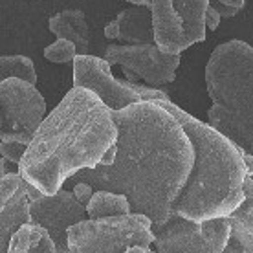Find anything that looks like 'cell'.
Instances as JSON below:
<instances>
[{
	"label": "cell",
	"mask_w": 253,
	"mask_h": 253,
	"mask_svg": "<svg viewBox=\"0 0 253 253\" xmlns=\"http://www.w3.org/2000/svg\"><path fill=\"white\" fill-rule=\"evenodd\" d=\"M105 37L128 44H156L151 9L145 6L123 9L112 22L105 26Z\"/></svg>",
	"instance_id": "11"
},
{
	"label": "cell",
	"mask_w": 253,
	"mask_h": 253,
	"mask_svg": "<svg viewBox=\"0 0 253 253\" xmlns=\"http://www.w3.org/2000/svg\"><path fill=\"white\" fill-rule=\"evenodd\" d=\"M0 158H2V154H0Z\"/></svg>",
	"instance_id": "30"
},
{
	"label": "cell",
	"mask_w": 253,
	"mask_h": 253,
	"mask_svg": "<svg viewBox=\"0 0 253 253\" xmlns=\"http://www.w3.org/2000/svg\"><path fill=\"white\" fill-rule=\"evenodd\" d=\"M48 28L57 39L72 41L77 48V55H88L90 28L81 9H64L55 13L48 20Z\"/></svg>",
	"instance_id": "12"
},
{
	"label": "cell",
	"mask_w": 253,
	"mask_h": 253,
	"mask_svg": "<svg viewBox=\"0 0 253 253\" xmlns=\"http://www.w3.org/2000/svg\"><path fill=\"white\" fill-rule=\"evenodd\" d=\"M13 172H19V164H13L11 160L0 158V178L6 174H13Z\"/></svg>",
	"instance_id": "24"
},
{
	"label": "cell",
	"mask_w": 253,
	"mask_h": 253,
	"mask_svg": "<svg viewBox=\"0 0 253 253\" xmlns=\"http://www.w3.org/2000/svg\"><path fill=\"white\" fill-rule=\"evenodd\" d=\"M222 253H242V246H241V242L237 241L235 237H231L228 242V246H226V250Z\"/></svg>",
	"instance_id": "25"
},
{
	"label": "cell",
	"mask_w": 253,
	"mask_h": 253,
	"mask_svg": "<svg viewBox=\"0 0 253 253\" xmlns=\"http://www.w3.org/2000/svg\"><path fill=\"white\" fill-rule=\"evenodd\" d=\"M7 79H22L35 84L37 72L32 59L26 55H0V83Z\"/></svg>",
	"instance_id": "16"
},
{
	"label": "cell",
	"mask_w": 253,
	"mask_h": 253,
	"mask_svg": "<svg viewBox=\"0 0 253 253\" xmlns=\"http://www.w3.org/2000/svg\"><path fill=\"white\" fill-rule=\"evenodd\" d=\"M22 184H24V178L20 176V172H13L0 178V211L15 198Z\"/></svg>",
	"instance_id": "18"
},
{
	"label": "cell",
	"mask_w": 253,
	"mask_h": 253,
	"mask_svg": "<svg viewBox=\"0 0 253 253\" xmlns=\"http://www.w3.org/2000/svg\"><path fill=\"white\" fill-rule=\"evenodd\" d=\"M105 61L110 66L120 64L126 81H145L147 86L162 88L176 79L180 55L165 53L156 44H108Z\"/></svg>",
	"instance_id": "8"
},
{
	"label": "cell",
	"mask_w": 253,
	"mask_h": 253,
	"mask_svg": "<svg viewBox=\"0 0 253 253\" xmlns=\"http://www.w3.org/2000/svg\"><path fill=\"white\" fill-rule=\"evenodd\" d=\"M74 86L94 92L112 112L141 103V95L132 88L130 81L116 79L110 64L103 57L77 55L74 59Z\"/></svg>",
	"instance_id": "9"
},
{
	"label": "cell",
	"mask_w": 253,
	"mask_h": 253,
	"mask_svg": "<svg viewBox=\"0 0 253 253\" xmlns=\"http://www.w3.org/2000/svg\"><path fill=\"white\" fill-rule=\"evenodd\" d=\"M72 193H74V196H76L83 206H86V204L90 202V198L94 196L95 189L90 184H86V182H77V184H74V187H72Z\"/></svg>",
	"instance_id": "21"
},
{
	"label": "cell",
	"mask_w": 253,
	"mask_h": 253,
	"mask_svg": "<svg viewBox=\"0 0 253 253\" xmlns=\"http://www.w3.org/2000/svg\"><path fill=\"white\" fill-rule=\"evenodd\" d=\"M118 125V151L110 165L83 169L70 178L95 191L125 195L132 213L152 226L164 224L187 184L195 152L189 136L158 101H141L112 112Z\"/></svg>",
	"instance_id": "1"
},
{
	"label": "cell",
	"mask_w": 253,
	"mask_h": 253,
	"mask_svg": "<svg viewBox=\"0 0 253 253\" xmlns=\"http://www.w3.org/2000/svg\"><path fill=\"white\" fill-rule=\"evenodd\" d=\"M209 4L215 7L216 11L220 13L222 19H233V17H237V13H239V9H235V7H229V6H224V4L216 2V0H209Z\"/></svg>",
	"instance_id": "23"
},
{
	"label": "cell",
	"mask_w": 253,
	"mask_h": 253,
	"mask_svg": "<svg viewBox=\"0 0 253 253\" xmlns=\"http://www.w3.org/2000/svg\"><path fill=\"white\" fill-rule=\"evenodd\" d=\"M116 151L112 110L94 92L74 86L41 123L19 172L42 195H55L83 169L110 165Z\"/></svg>",
	"instance_id": "2"
},
{
	"label": "cell",
	"mask_w": 253,
	"mask_h": 253,
	"mask_svg": "<svg viewBox=\"0 0 253 253\" xmlns=\"http://www.w3.org/2000/svg\"><path fill=\"white\" fill-rule=\"evenodd\" d=\"M86 218V206L66 189H59L55 195H42L30 204V222L50 233L57 253H68V229Z\"/></svg>",
	"instance_id": "10"
},
{
	"label": "cell",
	"mask_w": 253,
	"mask_h": 253,
	"mask_svg": "<svg viewBox=\"0 0 253 253\" xmlns=\"http://www.w3.org/2000/svg\"><path fill=\"white\" fill-rule=\"evenodd\" d=\"M88 218H108V216H121L132 213L130 202L125 195L112 193V191H95L94 196L86 204Z\"/></svg>",
	"instance_id": "14"
},
{
	"label": "cell",
	"mask_w": 253,
	"mask_h": 253,
	"mask_svg": "<svg viewBox=\"0 0 253 253\" xmlns=\"http://www.w3.org/2000/svg\"><path fill=\"white\" fill-rule=\"evenodd\" d=\"M156 253H222L231 239L228 218L195 222L171 213V216L152 226Z\"/></svg>",
	"instance_id": "7"
},
{
	"label": "cell",
	"mask_w": 253,
	"mask_h": 253,
	"mask_svg": "<svg viewBox=\"0 0 253 253\" xmlns=\"http://www.w3.org/2000/svg\"><path fill=\"white\" fill-rule=\"evenodd\" d=\"M216 2H220L224 6H229V7H235V9H239L241 11L244 4H246V0H216Z\"/></svg>",
	"instance_id": "27"
},
{
	"label": "cell",
	"mask_w": 253,
	"mask_h": 253,
	"mask_svg": "<svg viewBox=\"0 0 253 253\" xmlns=\"http://www.w3.org/2000/svg\"><path fill=\"white\" fill-rule=\"evenodd\" d=\"M154 242L152 220L128 213L108 218H86L68 229V253H125Z\"/></svg>",
	"instance_id": "5"
},
{
	"label": "cell",
	"mask_w": 253,
	"mask_h": 253,
	"mask_svg": "<svg viewBox=\"0 0 253 253\" xmlns=\"http://www.w3.org/2000/svg\"><path fill=\"white\" fill-rule=\"evenodd\" d=\"M7 253H57V246L44 228L28 222L13 233Z\"/></svg>",
	"instance_id": "13"
},
{
	"label": "cell",
	"mask_w": 253,
	"mask_h": 253,
	"mask_svg": "<svg viewBox=\"0 0 253 253\" xmlns=\"http://www.w3.org/2000/svg\"><path fill=\"white\" fill-rule=\"evenodd\" d=\"M231 237L235 239H253V180L244 178V200L229 216Z\"/></svg>",
	"instance_id": "15"
},
{
	"label": "cell",
	"mask_w": 253,
	"mask_h": 253,
	"mask_svg": "<svg viewBox=\"0 0 253 253\" xmlns=\"http://www.w3.org/2000/svg\"><path fill=\"white\" fill-rule=\"evenodd\" d=\"M152 13L154 42L165 53L180 55L206 41V11L209 0H126Z\"/></svg>",
	"instance_id": "6"
},
{
	"label": "cell",
	"mask_w": 253,
	"mask_h": 253,
	"mask_svg": "<svg viewBox=\"0 0 253 253\" xmlns=\"http://www.w3.org/2000/svg\"><path fill=\"white\" fill-rule=\"evenodd\" d=\"M44 57L48 59L50 63H55V64L74 63V59L77 57V48L72 41L57 39L53 44L44 48Z\"/></svg>",
	"instance_id": "17"
},
{
	"label": "cell",
	"mask_w": 253,
	"mask_h": 253,
	"mask_svg": "<svg viewBox=\"0 0 253 253\" xmlns=\"http://www.w3.org/2000/svg\"><path fill=\"white\" fill-rule=\"evenodd\" d=\"M125 253H156V252H151V250H149V248L136 246V248H130V250H126Z\"/></svg>",
	"instance_id": "29"
},
{
	"label": "cell",
	"mask_w": 253,
	"mask_h": 253,
	"mask_svg": "<svg viewBox=\"0 0 253 253\" xmlns=\"http://www.w3.org/2000/svg\"><path fill=\"white\" fill-rule=\"evenodd\" d=\"M241 242L242 253H253V239H237Z\"/></svg>",
	"instance_id": "28"
},
{
	"label": "cell",
	"mask_w": 253,
	"mask_h": 253,
	"mask_svg": "<svg viewBox=\"0 0 253 253\" xmlns=\"http://www.w3.org/2000/svg\"><path fill=\"white\" fill-rule=\"evenodd\" d=\"M28 145L19 143V141H0V154L2 158L11 160L13 164H20L26 154Z\"/></svg>",
	"instance_id": "19"
},
{
	"label": "cell",
	"mask_w": 253,
	"mask_h": 253,
	"mask_svg": "<svg viewBox=\"0 0 253 253\" xmlns=\"http://www.w3.org/2000/svg\"><path fill=\"white\" fill-rule=\"evenodd\" d=\"M220 22H222L220 13L216 11L215 7L209 4V6H208V11H206V28H208V30H211V32H215Z\"/></svg>",
	"instance_id": "22"
},
{
	"label": "cell",
	"mask_w": 253,
	"mask_h": 253,
	"mask_svg": "<svg viewBox=\"0 0 253 253\" xmlns=\"http://www.w3.org/2000/svg\"><path fill=\"white\" fill-rule=\"evenodd\" d=\"M9 139H11V128H9V121H7L4 95H2V88H0V141H9Z\"/></svg>",
	"instance_id": "20"
},
{
	"label": "cell",
	"mask_w": 253,
	"mask_h": 253,
	"mask_svg": "<svg viewBox=\"0 0 253 253\" xmlns=\"http://www.w3.org/2000/svg\"><path fill=\"white\" fill-rule=\"evenodd\" d=\"M189 136L195 162L172 213L195 222L226 218L244 200V151L209 123L196 120L171 99H156Z\"/></svg>",
	"instance_id": "3"
},
{
	"label": "cell",
	"mask_w": 253,
	"mask_h": 253,
	"mask_svg": "<svg viewBox=\"0 0 253 253\" xmlns=\"http://www.w3.org/2000/svg\"><path fill=\"white\" fill-rule=\"evenodd\" d=\"M206 86L211 99L208 123L253 154L252 46L237 39L216 46L206 64Z\"/></svg>",
	"instance_id": "4"
},
{
	"label": "cell",
	"mask_w": 253,
	"mask_h": 253,
	"mask_svg": "<svg viewBox=\"0 0 253 253\" xmlns=\"http://www.w3.org/2000/svg\"><path fill=\"white\" fill-rule=\"evenodd\" d=\"M244 164H246V176L253 180V154L244 152Z\"/></svg>",
	"instance_id": "26"
}]
</instances>
